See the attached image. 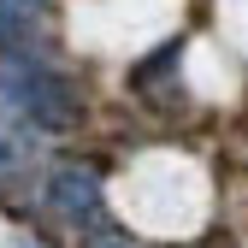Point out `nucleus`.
<instances>
[{"mask_svg":"<svg viewBox=\"0 0 248 248\" xmlns=\"http://www.w3.org/2000/svg\"><path fill=\"white\" fill-rule=\"evenodd\" d=\"M0 101H6L12 112H24L36 130H65V124H77L71 83L59 77L53 65L30 59V53H6V59H0Z\"/></svg>","mask_w":248,"mask_h":248,"instance_id":"obj_1","label":"nucleus"},{"mask_svg":"<svg viewBox=\"0 0 248 248\" xmlns=\"http://www.w3.org/2000/svg\"><path fill=\"white\" fill-rule=\"evenodd\" d=\"M47 201H53V213L65 225H89L95 231L101 219H107V201H101V177L95 171H83V166H65V171H53V183H47Z\"/></svg>","mask_w":248,"mask_h":248,"instance_id":"obj_2","label":"nucleus"},{"mask_svg":"<svg viewBox=\"0 0 248 248\" xmlns=\"http://www.w3.org/2000/svg\"><path fill=\"white\" fill-rule=\"evenodd\" d=\"M12 166H18V148H12L6 136H0V171H12Z\"/></svg>","mask_w":248,"mask_h":248,"instance_id":"obj_3","label":"nucleus"},{"mask_svg":"<svg viewBox=\"0 0 248 248\" xmlns=\"http://www.w3.org/2000/svg\"><path fill=\"white\" fill-rule=\"evenodd\" d=\"M118 248H130V242H118Z\"/></svg>","mask_w":248,"mask_h":248,"instance_id":"obj_4","label":"nucleus"}]
</instances>
